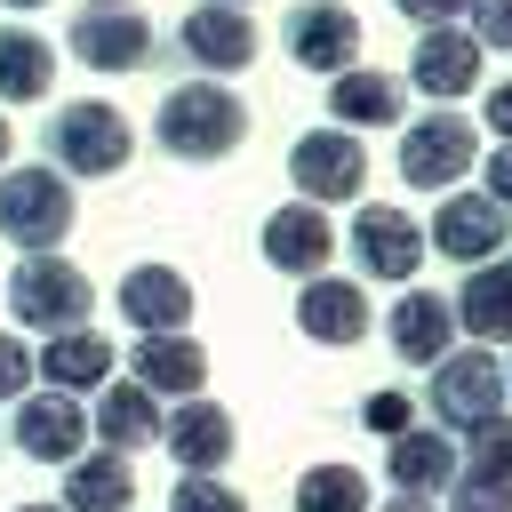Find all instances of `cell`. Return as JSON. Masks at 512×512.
Instances as JSON below:
<instances>
[{
	"label": "cell",
	"mask_w": 512,
	"mask_h": 512,
	"mask_svg": "<svg viewBox=\"0 0 512 512\" xmlns=\"http://www.w3.org/2000/svg\"><path fill=\"white\" fill-rule=\"evenodd\" d=\"M80 200H72V176L56 160H8L0 168V240H16L24 256H48L64 248Z\"/></svg>",
	"instance_id": "obj_1"
},
{
	"label": "cell",
	"mask_w": 512,
	"mask_h": 512,
	"mask_svg": "<svg viewBox=\"0 0 512 512\" xmlns=\"http://www.w3.org/2000/svg\"><path fill=\"white\" fill-rule=\"evenodd\" d=\"M152 128H160V152L168 160H224L248 136V112H240V96L224 80H184V88L160 96Z\"/></svg>",
	"instance_id": "obj_2"
},
{
	"label": "cell",
	"mask_w": 512,
	"mask_h": 512,
	"mask_svg": "<svg viewBox=\"0 0 512 512\" xmlns=\"http://www.w3.org/2000/svg\"><path fill=\"white\" fill-rule=\"evenodd\" d=\"M136 152V128L104 104V96H72L48 112V160L64 176H120Z\"/></svg>",
	"instance_id": "obj_3"
},
{
	"label": "cell",
	"mask_w": 512,
	"mask_h": 512,
	"mask_svg": "<svg viewBox=\"0 0 512 512\" xmlns=\"http://www.w3.org/2000/svg\"><path fill=\"white\" fill-rule=\"evenodd\" d=\"M64 48H72L80 72H112V80H120V72H144V64H152L160 32H152V16L128 8V0H88V8H72Z\"/></svg>",
	"instance_id": "obj_4"
},
{
	"label": "cell",
	"mask_w": 512,
	"mask_h": 512,
	"mask_svg": "<svg viewBox=\"0 0 512 512\" xmlns=\"http://www.w3.org/2000/svg\"><path fill=\"white\" fill-rule=\"evenodd\" d=\"M8 312L24 320V328H88V312H96V280L80 272V264H64L56 248L48 256H24L16 264V280H8Z\"/></svg>",
	"instance_id": "obj_5"
},
{
	"label": "cell",
	"mask_w": 512,
	"mask_h": 512,
	"mask_svg": "<svg viewBox=\"0 0 512 512\" xmlns=\"http://www.w3.org/2000/svg\"><path fill=\"white\" fill-rule=\"evenodd\" d=\"M8 432H16V456H32V464H72L80 440H88V416H80L72 392H24Z\"/></svg>",
	"instance_id": "obj_6"
},
{
	"label": "cell",
	"mask_w": 512,
	"mask_h": 512,
	"mask_svg": "<svg viewBox=\"0 0 512 512\" xmlns=\"http://www.w3.org/2000/svg\"><path fill=\"white\" fill-rule=\"evenodd\" d=\"M176 48H184L200 72H248V56H256V24H248V8L208 0V8H192V16L176 24Z\"/></svg>",
	"instance_id": "obj_7"
},
{
	"label": "cell",
	"mask_w": 512,
	"mask_h": 512,
	"mask_svg": "<svg viewBox=\"0 0 512 512\" xmlns=\"http://www.w3.org/2000/svg\"><path fill=\"white\" fill-rule=\"evenodd\" d=\"M112 304H120V320H128V328H144V336H168V328H184V320H192V288H184V272H176V264H136V272H120Z\"/></svg>",
	"instance_id": "obj_8"
},
{
	"label": "cell",
	"mask_w": 512,
	"mask_h": 512,
	"mask_svg": "<svg viewBox=\"0 0 512 512\" xmlns=\"http://www.w3.org/2000/svg\"><path fill=\"white\" fill-rule=\"evenodd\" d=\"M288 56H296L304 72H352V56H360V24H352V8H336V0L296 8V16H288Z\"/></svg>",
	"instance_id": "obj_9"
},
{
	"label": "cell",
	"mask_w": 512,
	"mask_h": 512,
	"mask_svg": "<svg viewBox=\"0 0 512 512\" xmlns=\"http://www.w3.org/2000/svg\"><path fill=\"white\" fill-rule=\"evenodd\" d=\"M32 376H48V392H96V384H112V336L104 328H56L32 352Z\"/></svg>",
	"instance_id": "obj_10"
},
{
	"label": "cell",
	"mask_w": 512,
	"mask_h": 512,
	"mask_svg": "<svg viewBox=\"0 0 512 512\" xmlns=\"http://www.w3.org/2000/svg\"><path fill=\"white\" fill-rule=\"evenodd\" d=\"M288 168H296L304 200H352V192H360V176H368V160H360V144H352L344 128L304 136V144L288 152Z\"/></svg>",
	"instance_id": "obj_11"
},
{
	"label": "cell",
	"mask_w": 512,
	"mask_h": 512,
	"mask_svg": "<svg viewBox=\"0 0 512 512\" xmlns=\"http://www.w3.org/2000/svg\"><path fill=\"white\" fill-rule=\"evenodd\" d=\"M56 80V40L32 24H0V104H48Z\"/></svg>",
	"instance_id": "obj_12"
},
{
	"label": "cell",
	"mask_w": 512,
	"mask_h": 512,
	"mask_svg": "<svg viewBox=\"0 0 512 512\" xmlns=\"http://www.w3.org/2000/svg\"><path fill=\"white\" fill-rule=\"evenodd\" d=\"M352 248H360V264H368V272L400 280V272H416V256H424V232H416L400 208H360V224H352Z\"/></svg>",
	"instance_id": "obj_13"
},
{
	"label": "cell",
	"mask_w": 512,
	"mask_h": 512,
	"mask_svg": "<svg viewBox=\"0 0 512 512\" xmlns=\"http://www.w3.org/2000/svg\"><path fill=\"white\" fill-rule=\"evenodd\" d=\"M160 440H168L192 472H216V464L232 456V416H224L216 400H176V416L160 424Z\"/></svg>",
	"instance_id": "obj_14"
},
{
	"label": "cell",
	"mask_w": 512,
	"mask_h": 512,
	"mask_svg": "<svg viewBox=\"0 0 512 512\" xmlns=\"http://www.w3.org/2000/svg\"><path fill=\"white\" fill-rule=\"evenodd\" d=\"M136 504V472H128V456H72V472H64V512H128Z\"/></svg>",
	"instance_id": "obj_15"
},
{
	"label": "cell",
	"mask_w": 512,
	"mask_h": 512,
	"mask_svg": "<svg viewBox=\"0 0 512 512\" xmlns=\"http://www.w3.org/2000/svg\"><path fill=\"white\" fill-rule=\"evenodd\" d=\"M464 160H472V128H464V120H448V112H440V120H424V128L400 144L408 184H448Z\"/></svg>",
	"instance_id": "obj_16"
},
{
	"label": "cell",
	"mask_w": 512,
	"mask_h": 512,
	"mask_svg": "<svg viewBox=\"0 0 512 512\" xmlns=\"http://www.w3.org/2000/svg\"><path fill=\"white\" fill-rule=\"evenodd\" d=\"M96 432H104V448L112 456H136V448H152L160 440V408H152V392L144 384H112L104 400H96V416H88Z\"/></svg>",
	"instance_id": "obj_17"
},
{
	"label": "cell",
	"mask_w": 512,
	"mask_h": 512,
	"mask_svg": "<svg viewBox=\"0 0 512 512\" xmlns=\"http://www.w3.org/2000/svg\"><path fill=\"white\" fill-rule=\"evenodd\" d=\"M200 376H208V360H200V344H192L184 328L136 344V384H144V392H200Z\"/></svg>",
	"instance_id": "obj_18"
},
{
	"label": "cell",
	"mask_w": 512,
	"mask_h": 512,
	"mask_svg": "<svg viewBox=\"0 0 512 512\" xmlns=\"http://www.w3.org/2000/svg\"><path fill=\"white\" fill-rule=\"evenodd\" d=\"M264 256H272L280 272L328 264V216H320V208H280V216L264 224Z\"/></svg>",
	"instance_id": "obj_19"
},
{
	"label": "cell",
	"mask_w": 512,
	"mask_h": 512,
	"mask_svg": "<svg viewBox=\"0 0 512 512\" xmlns=\"http://www.w3.org/2000/svg\"><path fill=\"white\" fill-rule=\"evenodd\" d=\"M472 72H480V40L440 32V24H432V40L416 48V80H424L432 96H464V88H472Z\"/></svg>",
	"instance_id": "obj_20"
},
{
	"label": "cell",
	"mask_w": 512,
	"mask_h": 512,
	"mask_svg": "<svg viewBox=\"0 0 512 512\" xmlns=\"http://www.w3.org/2000/svg\"><path fill=\"white\" fill-rule=\"evenodd\" d=\"M432 240H440L448 256H488V248L504 240V200H448L440 224H432Z\"/></svg>",
	"instance_id": "obj_21"
},
{
	"label": "cell",
	"mask_w": 512,
	"mask_h": 512,
	"mask_svg": "<svg viewBox=\"0 0 512 512\" xmlns=\"http://www.w3.org/2000/svg\"><path fill=\"white\" fill-rule=\"evenodd\" d=\"M296 320H304L320 344H344V336L368 328V304H360V288H344V280H312L304 304H296Z\"/></svg>",
	"instance_id": "obj_22"
},
{
	"label": "cell",
	"mask_w": 512,
	"mask_h": 512,
	"mask_svg": "<svg viewBox=\"0 0 512 512\" xmlns=\"http://www.w3.org/2000/svg\"><path fill=\"white\" fill-rule=\"evenodd\" d=\"M440 408H448L456 424H480V416L496 408V368H488V360H448V368H440Z\"/></svg>",
	"instance_id": "obj_23"
},
{
	"label": "cell",
	"mask_w": 512,
	"mask_h": 512,
	"mask_svg": "<svg viewBox=\"0 0 512 512\" xmlns=\"http://www.w3.org/2000/svg\"><path fill=\"white\" fill-rule=\"evenodd\" d=\"M400 112V88L384 72H336V120H392Z\"/></svg>",
	"instance_id": "obj_24"
},
{
	"label": "cell",
	"mask_w": 512,
	"mask_h": 512,
	"mask_svg": "<svg viewBox=\"0 0 512 512\" xmlns=\"http://www.w3.org/2000/svg\"><path fill=\"white\" fill-rule=\"evenodd\" d=\"M392 344H400L408 360H432V352L448 344V304H432V296H408V304L392 312Z\"/></svg>",
	"instance_id": "obj_25"
},
{
	"label": "cell",
	"mask_w": 512,
	"mask_h": 512,
	"mask_svg": "<svg viewBox=\"0 0 512 512\" xmlns=\"http://www.w3.org/2000/svg\"><path fill=\"white\" fill-rule=\"evenodd\" d=\"M464 320H472L480 336H512V272H480V280L464 288Z\"/></svg>",
	"instance_id": "obj_26"
},
{
	"label": "cell",
	"mask_w": 512,
	"mask_h": 512,
	"mask_svg": "<svg viewBox=\"0 0 512 512\" xmlns=\"http://www.w3.org/2000/svg\"><path fill=\"white\" fill-rule=\"evenodd\" d=\"M360 472H344V464H320V472H304V488H296V504L304 512H360Z\"/></svg>",
	"instance_id": "obj_27"
},
{
	"label": "cell",
	"mask_w": 512,
	"mask_h": 512,
	"mask_svg": "<svg viewBox=\"0 0 512 512\" xmlns=\"http://www.w3.org/2000/svg\"><path fill=\"white\" fill-rule=\"evenodd\" d=\"M168 512H240V496H232L224 480H208V472H192V480H176V496H168Z\"/></svg>",
	"instance_id": "obj_28"
},
{
	"label": "cell",
	"mask_w": 512,
	"mask_h": 512,
	"mask_svg": "<svg viewBox=\"0 0 512 512\" xmlns=\"http://www.w3.org/2000/svg\"><path fill=\"white\" fill-rule=\"evenodd\" d=\"M392 472H400L408 488H424V480H440V472H448V448H440V440H400Z\"/></svg>",
	"instance_id": "obj_29"
},
{
	"label": "cell",
	"mask_w": 512,
	"mask_h": 512,
	"mask_svg": "<svg viewBox=\"0 0 512 512\" xmlns=\"http://www.w3.org/2000/svg\"><path fill=\"white\" fill-rule=\"evenodd\" d=\"M32 392V344L0 328V400H24Z\"/></svg>",
	"instance_id": "obj_30"
},
{
	"label": "cell",
	"mask_w": 512,
	"mask_h": 512,
	"mask_svg": "<svg viewBox=\"0 0 512 512\" xmlns=\"http://www.w3.org/2000/svg\"><path fill=\"white\" fill-rule=\"evenodd\" d=\"M480 40L512 48V0H480Z\"/></svg>",
	"instance_id": "obj_31"
},
{
	"label": "cell",
	"mask_w": 512,
	"mask_h": 512,
	"mask_svg": "<svg viewBox=\"0 0 512 512\" xmlns=\"http://www.w3.org/2000/svg\"><path fill=\"white\" fill-rule=\"evenodd\" d=\"M368 424H376V432H400V424H408V400H400V392L368 400Z\"/></svg>",
	"instance_id": "obj_32"
},
{
	"label": "cell",
	"mask_w": 512,
	"mask_h": 512,
	"mask_svg": "<svg viewBox=\"0 0 512 512\" xmlns=\"http://www.w3.org/2000/svg\"><path fill=\"white\" fill-rule=\"evenodd\" d=\"M480 456H488L496 472H512V424H504V432H488V440H480Z\"/></svg>",
	"instance_id": "obj_33"
},
{
	"label": "cell",
	"mask_w": 512,
	"mask_h": 512,
	"mask_svg": "<svg viewBox=\"0 0 512 512\" xmlns=\"http://www.w3.org/2000/svg\"><path fill=\"white\" fill-rule=\"evenodd\" d=\"M464 512H512V496H504V488H472V496H464Z\"/></svg>",
	"instance_id": "obj_34"
},
{
	"label": "cell",
	"mask_w": 512,
	"mask_h": 512,
	"mask_svg": "<svg viewBox=\"0 0 512 512\" xmlns=\"http://www.w3.org/2000/svg\"><path fill=\"white\" fill-rule=\"evenodd\" d=\"M488 184H496V192H488V200H512V144H504V152H496V168H488Z\"/></svg>",
	"instance_id": "obj_35"
},
{
	"label": "cell",
	"mask_w": 512,
	"mask_h": 512,
	"mask_svg": "<svg viewBox=\"0 0 512 512\" xmlns=\"http://www.w3.org/2000/svg\"><path fill=\"white\" fill-rule=\"evenodd\" d=\"M488 120H496V136H512V80L488 96Z\"/></svg>",
	"instance_id": "obj_36"
},
{
	"label": "cell",
	"mask_w": 512,
	"mask_h": 512,
	"mask_svg": "<svg viewBox=\"0 0 512 512\" xmlns=\"http://www.w3.org/2000/svg\"><path fill=\"white\" fill-rule=\"evenodd\" d=\"M400 8H408V16H424V24H440V16H456L464 0H400Z\"/></svg>",
	"instance_id": "obj_37"
},
{
	"label": "cell",
	"mask_w": 512,
	"mask_h": 512,
	"mask_svg": "<svg viewBox=\"0 0 512 512\" xmlns=\"http://www.w3.org/2000/svg\"><path fill=\"white\" fill-rule=\"evenodd\" d=\"M16 160V128H8V112H0V168Z\"/></svg>",
	"instance_id": "obj_38"
},
{
	"label": "cell",
	"mask_w": 512,
	"mask_h": 512,
	"mask_svg": "<svg viewBox=\"0 0 512 512\" xmlns=\"http://www.w3.org/2000/svg\"><path fill=\"white\" fill-rule=\"evenodd\" d=\"M16 512H64V504H16Z\"/></svg>",
	"instance_id": "obj_39"
},
{
	"label": "cell",
	"mask_w": 512,
	"mask_h": 512,
	"mask_svg": "<svg viewBox=\"0 0 512 512\" xmlns=\"http://www.w3.org/2000/svg\"><path fill=\"white\" fill-rule=\"evenodd\" d=\"M0 8H48V0H0Z\"/></svg>",
	"instance_id": "obj_40"
},
{
	"label": "cell",
	"mask_w": 512,
	"mask_h": 512,
	"mask_svg": "<svg viewBox=\"0 0 512 512\" xmlns=\"http://www.w3.org/2000/svg\"><path fill=\"white\" fill-rule=\"evenodd\" d=\"M224 8H256V0H224Z\"/></svg>",
	"instance_id": "obj_41"
},
{
	"label": "cell",
	"mask_w": 512,
	"mask_h": 512,
	"mask_svg": "<svg viewBox=\"0 0 512 512\" xmlns=\"http://www.w3.org/2000/svg\"><path fill=\"white\" fill-rule=\"evenodd\" d=\"M400 512H424V504H400Z\"/></svg>",
	"instance_id": "obj_42"
}]
</instances>
